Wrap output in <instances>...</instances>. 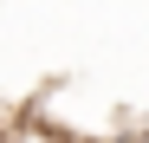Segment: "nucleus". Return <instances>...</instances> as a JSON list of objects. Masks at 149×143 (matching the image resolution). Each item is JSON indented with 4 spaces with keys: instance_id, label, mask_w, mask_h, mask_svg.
I'll use <instances>...</instances> for the list:
<instances>
[{
    "instance_id": "1",
    "label": "nucleus",
    "mask_w": 149,
    "mask_h": 143,
    "mask_svg": "<svg viewBox=\"0 0 149 143\" xmlns=\"http://www.w3.org/2000/svg\"><path fill=\"white\" fill-rule=\"evenodd\" d=\"M0 130H7V117H0Z\"/></svg>"
}]
</instances>
